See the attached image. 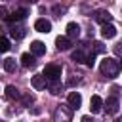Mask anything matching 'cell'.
I'll list each match as a JSON object with an SVG mask.
<instances>
[{"label": "cell", "mask_w": 122, "mask_h": 122, "mask_svg": "<svg viewBox=\"0 0 122 122\" xmlns=\"http://www.w3.org/2000/svg\"><path fill=\"white\" fill-rule=\"evenodd\" d=\"M99 71H101L103 76H107V78H114V76L120 72V69H118V61L112 59V57H105V59L101 61V65H99Z\"/></svg>", "instance_id": "cell-1"}, {"label": "cell", "mask_w": 122, "mask_h": 122, "mask_svg": "<svg viewBox=\"0 0 122 122\" xmlns=\"http://www.w3.org/2000/svg\"><path fill=\"white\" fill-rule=\"evenodd\" d=\"M42 76H44L46 82H55V80H59V76H61V67H59V65H46Z\"/></svg>", "instance_id": "cell-2"}, {"label": "cell", "mask_w": 122, "mask_h": 122, "mask_svg": "<svg viewBox=\"0 0 122 122\" xmlns=\"http://www.w3.org/2000/svg\"><path fill=\"white\" fill-rule=\"evenodd\" d=\"M30 53H32L34 57L44 55V53H46V44H44V42H40V40H34V42L30 44Z\"/></svg>", "instance_id": "cell-3"}, {"label": "cell", "mask_w": 122, "mask_h": 122, "mask_svg": "<svg viewBox=\"0 0 122 122\" xmlns=\"http://www.w3.org/2000/svg\"><path fill=\"white\" fill-rule=\"evenodd\" d=\"M82 105V95L78 93V92H71L69 93V107L74 111V109H78Z\"/></svg>", "instance_id": "cell-4"}, {"label": "cell", "mask_w": 122, "mask_h": 122, "mask_svg": "<svg viewBox=\"0 0 122 122\" xmlns=\"http://www.w3.org/2000/svg\"><path fill=\"white\" fill-rule=\"evenodd\" d=\"M27 15H29V10H27V8H19V10H15L11 15H8V21H23Z\"/></svg>", "instance_id": "cell-5"}, {"label": "cell", "mask_w": 122, "mask_h": 122, "mask_svg": "<svg viewBox=\"0 0 122 122\" xmlns=\"http://www.w3.org/2000/svg\"><path fill=\"white\" fill-rule=\"evenodd\" d=\"M111 17H112V15H111L107 10H97V11H95V21L101 23V25H109Z\"/></svg>", "instance_id": "cell-6"}, {"label": "cell", "mask_w": 122, "mask_h": 122, "mask_svg": "<svg viewBox=\"0 0 122 122\" xmlns=\"http://www.w3.org/2000/svg\"><path fill=\"white\" fill-rule=\"evenodd\" d=\"M34 29H36L38 32H50V30H51V23H50L48 19H36V21H34Z\"/></svg>", "instance_id": "cell-7"}, {"label": "cell", "mask_w": 122, "mask_h": 122, "mask_svg": "<svg viewBox=\"0 0 122 122\" xmlns=\"http://www.w3.org/2000/svg\"><path fill=\"white\" fill-rule=\"evenodd\" d=\"M103 109V99L99 97V95H92V99H90V111L95 114V112H99Z\"/></svg>", "instance_id": "cell-8"}, {"label": "cell", "mask_w": 122, "mask_h": 122, "mask_svg": "<svg viewBox=\"0 0 122 122\" xmlns=\"http://www.w3.org/2000/svg\"><path fill=\"white\" fill-rule=\"evenodd\" d=\"M80 36V27H78V23H69L67 25V38L71 40V38H78Z\"/></svg>", "instance_id": "cell-9"}, {"label": "cell", "mask_w": 122, "mask_h": 122, "mask_svg": "<svg viewBox=\"0 0 122 122\" xmlns=\"http://www.w3.org/2000/svg\"><path fill=\"white\" fill-rule=\"evenodd\" d=\"M101 34H103V38H114L116 36V27L114 25H103L101 27Z\"/></svg>", "instance_id": "cell-10"}, {"label": "cell", "mask_w": 122, "mask_h": 122, "mask_svg": "<svg viewBox=\"0 0 122 122\" xmlns=\"http://www.w3.org/2000/svg\"><path fill=\"white\" fill-rule=\"evenodd\" d=\"M30 84H32L34 90H44V88H46V80H44L42 74H34V76L30 78Z\"/></svg>", "instance_id": "cell-11"}, {"label": "cell", "mask_w": 122, "mask_h": 122, "mask_svg": "<svg viewBox=\"0 0 122 122\" xmlns=\"http://www.w3.org/2000/svg\"><path fill=\"white\" fill-rule=\"evenodd\" d=\"M105 109H107V112H109V114L118 112V99H116V97H109V99H107V103H105Z\"/></svg>", "instance_id": "cell-12"}, {"label": "cell", "mask_w": 122, "mask_h": 122, "mask_svg": "<svg viewBox=\"0 0 122 122\" xmlns=\"http://www.w3.org/2000/svg\"><path fill=\"white\" fill-rule=\"evenodd\" d=\"M55 46H57V50L65 51V50L71 48V40H69L67 36H57V38H55Z\"/></svg>", "instance_id": "cell-13"}, {"label": "cell", "mask_w": 122, "mask_h": 122, "mask_svg": "<svg viewBox=\"0 0 122 122\" xmlns=\"http://www.w3.org/2000/svg\"><path fill=\"white\" fill-rule=\"evenodd\" d=\"M4 95L8 97V99H17V97H21V93H19V90L15 88V86H6V90H4Z\"/></svg>", "instance_id": "cell-14"}, {"label": "cell", "mask_w": 122, "mask_h": 122, "mask_svg": "<svg viewBox=\"0 0 122 122\" xmlns=\"http://www.w3.org/2000/svg\"><path fill=\"white\" fill-rule=\"evenodd\" d=\"M72 61H76V63H86V61H88V55H86L82 50H76V51H72Z\"/></svg>", "instance_id": "cell-15"}, {"label": "cell", "mask_w": 122, "mask_h": 122, "mask_svg": "<svg viewBox=\"0 0 122 122\" xmlns=\"http://www.w3.org/2000/svg\"><path fill=\"white\" fill-rule=\"evenodd\" d=\"M21 63H23V67H34V55L32 53H23Z\"/></svg>", "instance_id": "cell-16"}, {"label": "cell", "mask_w": 122, "mask_h": 122, "mask_svg": "<svg viewBox=\"0 0 122 122\" xmlns=\"http://www.w3.org/2000/svg\"><path fill=\"white\" fill-rule=\"evenodd\" d=\"M4 69H6L8 72H15V69H17V63H15V59H13V57H8V59H4Z\"/></svg>", "instance_id": "cell-17"}, {"label": "cell", "mask_w": 122, "mask_h": 122, "mask_svg": "<svg viewBox=\"0 0 122 122\" xmlns=\"http://www.w3.org/2000/svg\"><path fill=\"white\" fill-rule=\"evenodd\" d=\"M10 34H11V38H17V40H19V38L25 36V29H11Z\"/></svg>", "instance_id": "cell-18"}, {"label": "cell", "mask_w": 122, "mask_h": 122, "mask_svg": "<svg viewBox=\"0 0 122 122\" xmlns=\"http://www.w3.org/2000/svg\"><path fill=\"white\" fill-rule=\"evenodd\" d=\"M48 86H50L51 93H59V92H61V84H59V80H55V82H48Z\"/></svg>", "instance_id": "cell-19"}, {"label": "cell", "mask_w": 122, "mask_h": 122, "mask_svg": "<svg viewBox=\"0 0 122 122\" xmlns=\"http://www.w3.org/2000/svg\"><path fill=\"white\" fill-rule=\"evenodd\" d=\"M11 46H10V40L8 38H0V53H4V51H8Z\"/></svg>", "instance_id": "cell-20"}, {"label": "cell", "mask_w": 122, "mask_h": 122, "mask_svg": "<svg viewBox=\"0 0 122 122\" xmlns=\"http://www.w3.org/2000/svg\"><path fill=\"white\" fill-rule=\"evenodd\" d=\"M103 51H105L103 42H93V55H95V53H103Z\"/></svg>", "instance_id": "cell-21"}, {"label": "cell", "mask_w": 122, "mask_h": 122, "mask_svg": "<svg viewBox=\"0 0 122 122\" xmlns=\"http://www.w3.org/2000/svg\"><path fill=\"white\" fill-rule=\"evenodd\" d=\"M32 101H34V97H32V95H23V105H25V107H29Z\"/></svg>", "instance_id": "cell-22"}, {"label": "cell", "mask_w": 122, "mask_h": 122, "mask_svg": "<svg viewBox=\"0 0 122 122\" xmlns=\"http://www.w3.org/2000/svg\"><path fill=\"white\" fill-rule=\"evenodd\" d=\"M86 65H88V67H93V65H95V55H93V53H92V55H88Z\"/></svg>", "instance_id": "cell-23"}, {"label": "cell", "mask_w": 122, "mask_h": 122, "mask_svg": "<svg viewBox=\"0 0 122 122\" xmlns=\"http://www.w3.org/2000/svg\"><path fill=\"white\" fill-rule=\"evenodd\" d=\"M8 11H6V8H0V19H8V15H6Z\"/></svg>", "instance_id": "cell-24"}, {"label": "cell", "mask_w": 122, "mask_h": 122, "mask_svg": "<svg viewBox=\"0 0 122 122\" xmlns=\"http://www.w3.org/2000/svg\"><path fill=\"white\" fill-rule=\"evenodd\" d=\"M78 82H80L78 78H71V80L67 82V86H74V84H78Z\"/></svg>", "instance_id": "cell-25"}, {"label": "cell", "mask_w": 122, "mask_h": 122, "mask_svg": "<svg viewBox=\"0 0 122 122\" xmlns=\"http://www.w3.org/2000/svg\"><path fill=\"white\" fill-rule=\"evenodd\" d=\"M114 51H116L118 55H122V44H116V46H114Z\"/></svg>", "instance_id": "cell-26"}, {"label": "cell", "mask_w": 122, "mask_h": 122, "mask_svg": "<svg viewBox=\"0 0 122 122\" xmlns=\"http://www.w3.org/2000/svg\"><path fill=\"white\" fill-rule=\"evenodd\" d=\"M80 122H93V120H92L90 116H82V118H80Z\"/></svg>", "instance_id": "cell-27"}, {"label": "cell", "mask_w": 122, "mask_h": 122, "mask_svg": "<svg viewBox=\"0 0 122 122\" xmlns=\"http://www.w3.org/2000/svg\"><path fill=\"white\" fill-rule=\"evenodd\" d=\"M118 69H120V71H122V61H118Z\"/></svg>", "instance_id": "cell-28"}, {"label": "cell", "mask_w": 122, "mask_h": 122, "mask_svg": "<svg viewBox=\"0 0 122 122\" xmlns=\"http://www.w3.org/2000/svg\"><path fill=\"white\" fill-rule=\"evenodd\" d=\"M120 122H122V120H120Z\"/></svg>", "instance_id": "cell-29"}]
</instances>
